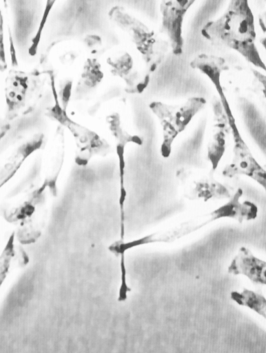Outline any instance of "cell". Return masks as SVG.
I'll use <instances>...</instances> for the list:
<instances>
[{"label": "cell", "mask_w": 266, "mask_h": 353, "mask_svg": "<svg viewBox=\"0 0 266 353\" xmlns=\"http://www.w3.org/2000/svg\"><path fill=\"white\" fill-rule=\"evenodd\" d=\"M201 34L211 44L233 50L254 67L265 71L256 43L255 19L249 0H229L225 12L207 22Z\"/></svg>", "instance_id": "6da1fadb"}, {"label": "cell", "mask_w": 266, "mask_h": 353, "mask_svg": "<svg viewBox=\"0 0 266 353\" xmlns=\"http://www.w3.org/2000/svg\"><path fill=\"white\" fill-rule=\"evenodd\" d=\"M108 17L109 21L127 37L147 70L151 74L155 72L171 52L167 39L121 6L112 7Z\"/></svg>", "instance_id": "7a4b0ae2"}, {"label": "cell", "mask_w": 266, "mask_h": 353, "mask_svg": "<svg viewBox=\"0 0 266 353\" xmlns=\"http://www.w3.org/2000/svg\"><path fill=\"white\" fill-rule=\"evenodd\" d=\"M206 104L207 101L203 97H191L180 105H168L161 101H153L149 105L150 110L162 128L160 152L164 159L170 157L175 139L186 130Z\"/></svg>", "instance_id": "3957f363"}, {"label": "cell", "mask_w": 266, "mask_h": 353, "mask_svg": "<svg viewBox=\"0 0 266 353\" xmlns=\"http://www.w3.org/2000/svg\"><path fill=\"white\" fill-rule=\"evenodd\" d=\"M54 94V104L48 109L47 116L67 128L75 140V162L81 166L88 165L91 159L96 156H105L110 150V145L96 132L82 125L69 117L59 98L55 87L54 74L49 72Z\"/></svg>", "instance_id": "277c9868"}, {"label": "cell", "mask_w": 266, "mask_h": 353, "mask_svg": "<svg viewBox=\"0 0 266 353\" xmlns=\"http://www.w3.org/2000/svg\"><path fill=\"white\" fill-rule=\"evenodd\" d=\"M218 97L227 116L234 143L232 161L224 168L223 176L228 179L241 176H247L265 189V170L253 157L242 138L225 93Z\"/></svg>", "instance_id": "5b68a950"}, {"label": "cell", "mask_w": 266, "mask_h": 353, "mask_svg": "<svg viewBox=\"0 0 266 353\" xmlns=\"http://www.w3.org/2000/svg\"><path fill=\"white\" fill-rule=\"evenodd\" d=\"M214 171L187 166L179 168L176 177L183 188L185 197L191 201L229 199L232 194L229 188L216 180Z\"/></svg>", "instance_id": "8992f818"}, {"label": "cell", "mask_w": 266, "mask_h": 353, "mask_svg": "<svg viewBox=\"0 0 266 353\" xmlns=\"http://www.w3.org/2000/svg\"><path fill=\"white\" fill-rule=\"evenodd\" d=\"M196 0H160L161 23L160 34L168 41L176 57L183 53L185 17Z\"/></svg>", "instance_id": "52a82bcc"}, {"label": "cell", "mask_w": 266, "mask_h": 353, "mask_svg": "<svg viewBox=\"0 0 266 353\" xmlns=\"http://www.w3.org/2000/svg\"><path fill=\"white\" fill-rule=\"evenodd\" d=\"M106 63L112 75L125 83L127 92L142 94L150 83L151 74L144 66L139 67L127 50L113 52L107 58Z\"/></svg>", "instance_id": "ba28073f"}, {"label": "cell", "mask_w": 266, "mask_h": 353, "mask_svg": "<svg viewBox=\"0 0 266 353\" xmlns=\"http://www.w3.org/2000/svg\"><path fill=\"white\" fill-rule=\"evenodd\" d=\"M65 158V132L61 127H57L50 139L45 152L43 179L40 187L43 192L48 188L54 196H57V183Z\"/></svg>", "instance_id": "9c48e42d"}, {"label": "cell", "mask_w": 266, "mask_h": 353, "mask_svg": "<svg viewBox=\"0 0 266 353\" xmlns=\"http://www.w3.org/2000/svg\"><path fill=\"white\" fill-rule=\"evenodd\" d=\"M212 107L214 117L207 145V159L210 163L212 170L215 172L226 152L227 137L231 130L220 99L214 98Z\"/></svg>", "instance_id": "30bf717a"}, {"label": "cell", "mask_w": 266, "mask_h": 353, "mask_svg": "<svg viewBox=\"0 0 266 353\" xmlns=\"http://www.w3.org/2000/svg\"><path fill=\"white\" fill-rule=\"evenodd\" d=\"M45 141L43 134H37L23 143L0 164V189L17 174L27 159L41 149Z\"/></svg>", "instance_id": "8fae6325"}, {"label": "cell", "mask_w": 266, "mask_h": 353, "mask_svg": "<svg viewBox=\"0 0 266 353\" xmlns=\"http://www.w3.org/2000/svg\"><path fill=\"white\" fill-rule=\"evenodd\" d=\"M13 66L5 80V97L9 115L14 114L25 106L30 89V76Z\"/></svg>", "instance_id": "7c38bea8"}, {"label": "cell", "mask_w": 266, "mask_h": 353, "mask_svg": "<svg viewBox=\"0 0 266 353\" xmlns=\"http://www.w3.org/2000/svg\"><path fill=\"white\" fill-rule=\"evenodd\" d=\"M227 271L234 275H244L256 284L266 283V263L254 256L245 247L240 248L238 253L228 267Z\"/></svg>", "instance_id": "4fadbf2b"}, {"label": "cell", "mask_w": 266, "mask_h": 353, "mask_svg": "<svg viewBox=\"0 0 266 353\" xmlns=\"http://www.w3.org/2000/svg\"><path fill=\"white\" fill-rule=\"evenodd\" d=\"M190 66L205 75L214 87L218 95L224 93L222 79L223 74L229 70L227 61L220 56L202 53L195 57Z\"/></svg>", "instance_id": "5bb4252c"}, {"label": "cell", "mask_w": 266, "mask_h": 353, "mask_svg": "<svg viewBox=\"0 0 266 353\" xmlns=\"http://www.w3.org/2000/svg\"><path fill=\"white\" fill-rule=\"evenodd\" d=\"M243 191L238 188L229 199L228 202L214 210L210 214V221L223 218H230L242 223L243 221H251L256 218L258 208L252 202L245 201L241 202Z\"/></svg>", "instance_id": "9a60e30c"}, {"label": "cell", "mask_w": 266, "mask_h": 353, "mask_svg": "<svg viewBox=\"0 0 266 353\" xmlns=\"http://www.w3.org/2000/svg\"><path fill=\"white\" fill-rule=\"evenodd\" d=\"M108 128L113 137L115 143L116 153L119 161L120 177L125 175V151L126 146L130 143L143 145V139L138 135L130 134L123 125L121 115L118 112H113L106 118Z\"/></svg>", "instance_id": "2e32d148"}, {"label": "cell", "mask_w": 266, "mask_h": 353, "mask_svg": "<svg viewBox=\"0 0 266 353\" xmlns=\"http://www.w3.org/2000/svg\"><path fill=\"white\" fill-rule=\"evenodd\" d=\"M94 56L85 58L80 74L81 83L88 89H95L104 79L102 65Z\"/></svg>", "instance_id": "e0dca14e"}, {"label": "cell", "mask_w": 266, "mask_h": 353, "mask_svg": "<svg viewBox=\"0 0 266 353\" xmlns=\"http://www.w3.org/2000/svg\"><path fill=\"white\" fill-rule=\"evenodd\" d=\"M231 299L238 305L247 307L266 317V300L263 295L244 288L242 292H232Z\"/></svg>", "instance_id": "ac0fdd59"}, {"label": "cell", "mask_w": 266, "mask_h": 353, "mask_svg": "<svg viewBox=\"0 0 266 353\" xmlns=\"http://www.w3.org/2000/svg\"><path fill=\"white\" fill-rule=\"evenodd\" d=\"M57 2V0H46L43 14L42 15V18L39 26L38 28V30L36 32L34 37L32 39L31 46L29 49L30 54L32 57L37 55V54L38 53L46 23L48 22L50 13L52 9L54 8V6L56 5Z\"/></svg>", "instance_id": "d6986e66"}, {"label": "cell", "mask_w": 266, "mask_h": 353, "mask_svg": "<svg viewBox=\"0 0 266 353\" xmlns=\"http://www.w3.org/2000/svg\"><path fill=\"white\" fill-rule=\"evenodd\" d=\"M13 243L14 236H12L3 252L0 256V287H1L5 281L9 272L11 260L14 254Z\"/></svg>", "instance_id": "ffe728a7"}, {"label": "cell", "mask_w": 266, "mask_h": 353, "mask_svg": "<svg viewBox=\"0 0 266 353\" xmlns=\"http://www.w3.org/2000/svg\"><path fill=\"white\" fill-rule=\"evenodd\" d=\"M5 20L0 9V65L7 66V54L6 48Z\"/></svg>", "instance_id": "44dd1931"}, {"label": "cell", "mask_w": 266, "mask_h": 353, "mask_svg": "<svg viewBox=\"0 0 266 353\" xmlns=\"http://www.w3.org/2000/svg\"><path fill=\"white\" fill-rule=\"evenodd\" d=\"M61 88L63 90H61V101L60 102H61L63 104L62 106L65 110H66L72 93V81L66 80L63 85H61Z\"/></svg>", "instance_id": "7402d4cb"}, {"label": "cell", "mask_w": 266, "mask_h": 353, "mask_svg": "<svg viewBox=\"0 0 266 353\" xmlns=\"http://www.w3.org/2000/svg\"><path fill=\"white\" fill-rule=\"evenodd\" d=\"M6 8L8 6V0H3Z\"/></svg>", "instance_id": "603a6c76"}, {"label": "cell", "mask_w": 266, "mask_h": 353, "mask_svg": "<svg viewBox=\"0 0 266 353\" xmlns=\"http://www.w3.org/2000/svg\"><path fill=\"white\" fill-rule=\"evenodd\" d=\"M0 66H2L1 65H0Z\"/></svg>", "instance_id": "cb8c5ba5"}]
</instances>
